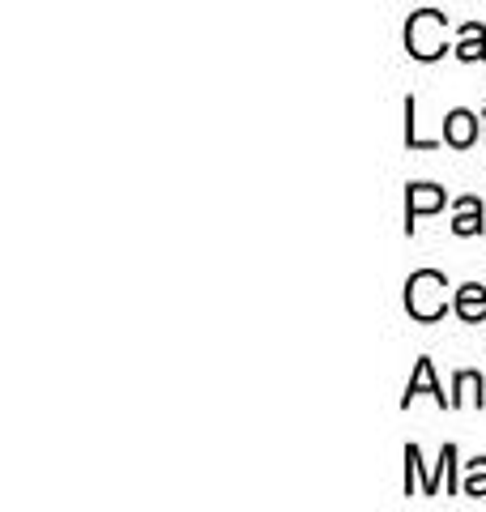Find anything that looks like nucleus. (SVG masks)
<instances>
[{"label": "nucleus", "mask_w": 486, "mask_h": 512, "mask_svg": "<svg viewBox=\"0 0 486 512\" xmlns=\"http://www.w3.org/2000/svg\"><path fill=\"white\" fill-rule=\"evenodd\" d=\"M444 291H448L444 274L423 269V274H414L405 282V308H410V316H418V320H435V316H444Z\"/></svg>", "instance_id": "obj_1"}, {"label": "nucleus", "mask_w": 486, "mask_h": 512, "mask_svg": "<svg viewBox=\"0 0 486 512\" xmlns=\"http://www.w3.org/2000/svg\"><path fill=\"white\" fill-rule=\"evenodd\" d=\"M405 47L418 56V60H435L444 56V18L435 9L414 13L410 26H405Z\"/></svg>", "instance_id": "obj_2"}, {"label": "nucleus", "mask_w": 486, "mask_h": 512, "mask_svg": "<svg viewBox=\"0 0 486 512\" xmlns=\"http://www.w3.org/2000/svg\"><path fill=\"white\" fill-rule=\"evenodd\" d=\"M418 393H431L440 406H452V397H444V389L435 384V372H431V359H418V372H414V380H410V389H405V406L414 402Z\"/></svg>", "instance_id": "obj_3"}, {"label": "nucleus", "mask_w": 486, "mask_h": 512, "mask_svg": "<svg viewBox=\"0 0 486 512\" xmlns=\"http://www.w3.org/2000/svg\"><path fill=\"white\" fill-rule=\"evenodd\" d=\"M457 316L469 320V325L486 316V291L478 282H469V286H461V291H457Z\"/></svg>", "instance_id": "obj_4"}, {"label": "nucleus", "mask_w": 486, "mask_h": 512, "mask_svg": "<svg viewBox=\"0 0 486 512\" xmlns=\"http://www.w3.org/2000/svg\"><path fill=\"white\" fill-rule=\"evenodd\" d=\"M444 137L452 141V146H469V141H474L478 137V120L474 116H469V111H452V116L444 120Z\"/></svg>", "instance_id": "obj_5"}, {"label": "nucleus", "mask_w": 486, "mask_h": 512, "mask_svg": "<svg viewBox=\"0 0 486 512\" xmlns=\"http://www.w3.org/2000/svg\"><path fill=\"white\" fill-rule=\"evenodd\" d=\"M440 205H444V188L414 184V188H410V227H414L418 214H431V210H440Z\"/></svg>", "instance_id": "obj_6"}, {"label": "nucleus", "mask_w": 486, "mask_h": 512, "mask_svg": "<svg viewBox=\"0 0 486 512\" xmlns=\"http://www.w3.org/2000/svg\"><path fill=\"white\" fill-rule=\"evenodd\" d=\"M452 231H457V235L482 231V205H478L474 197H461V201H457V222H452Z\"/></svg>", "instance_id": "obj_7"}, {"label": "nucleus", "mask_w": 486, "mask_h": 512, "mask_svg": "<svg viewBox=\"0 0 486 512\" xmlns=\"http://www.w3.org/2000/svg\"><path fill=\"white\" fill-rule=\"evenodd\" d=\"M457 56H461V60H482V56H486V30H482V26H465V30H461Z\"/></svg>", "instance_id": "obj_8"}, {"label": "nucleus", "mask_w": 486, "mask_h": 512, "mask_svg": "<svg viewBox=\"0 0 486 512\" xmlns=\"http://www.w3.org/2000/svg\"><path fill=\"white\" fill-rule=\"evenodd\" d=\"M465 495H486V457L469 461V474H465Z\"/></svg>", "instance_id": "obj_9"}]
</instances>
